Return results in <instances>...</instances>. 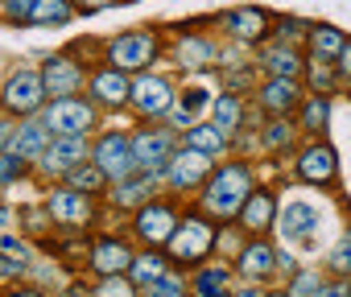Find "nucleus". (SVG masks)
I'll return each mask as SVG.
<instances>
[{
	"instance_id": "nucleus-50",
	"label": "nucleus",
	"mask_w": 351,
	"mask_h": 297,
	"mask_svg": "<svg viewBox=\"0 0 351 297\" xmlns=\"http://www.w3.org/2000/svg\"><path fill=\"white\" fill-rule=\"evenodd\" d=\"M265 297H285V293H265Z\"/></svg>"
},
{
	"instance_id": "nucleus-25",
	"label": "nucleus",
	"mask_w": 351,
	"mask_h": 297,
	"mask_svg": "<svg viewBox=\"0 0 351 297\" xmlns=\"http://www.w3.org/2000/svg\"><path fill=\"white\" fill-rule=\"evenodd\" d=\"M223 128H215V124H195V128H186V148H195V153H207V157H219L223 153Z\"/></svg>"
},
{
	"instance_id": "nucleus-31",
	"label": "nucleus",
	"mask_w": 351,
	"mask_h": 297,
	"mask_svg": "<svg viewBox=\"0 0 351 297\" xmlns=\"http://www.w3.org/2000/svg\"><path fill=\"white\" fill-rule=\"evenodd\" d=\"M178 62H182V66H211V62H215V46H211V42H199V38H191V42H186V50L178 54Z\"/></svg>"
},
{
	"instance_id": "nucleus-17",
	"label": "nucleus",
	"mask_w": 351,
	"mask_h": 297,
	"mask_svg": "<svg viewBox=\"0 0 351 297\" xmlns=\"http://www.w3.org/2000/svg\"><path fill=\"white\" fill-rule=\"evenodd\" d=\"M46 144H50V128L42 120H25L17 132H13V144H9V153H17L21 162H38L46 153Z\"/></svg>"
},
{
	"instance_id": "nucleus-32",
	"label": "nucleus",
	"mask_w": 351,
	"mask_h": 297,
	"mask_svg": "<svg viewBox=\"0 0 351 297\" xmlns=\"http://www.w3.org/2000/svg\"><path fill=\"white\" fill-rule=\"evenodd\" d=\"M211 112H215V128H223V132H232V128L240 124V99H236V95L215 99V103H211Z\"/></svg>"
},
{
	"instance_id": "nucleus-23",
	"label": "nucleus",
	"mask_w": 351,
	"mask_h": 297,
	"mask_svg": "<svg viewBox=\"0 0 351 297\" xmlns=\"http://www.w3.org/2000/svg\"><path fill=\"white\" fill-rule=\"evenodd\" d=\"M261 103H265L269 112L285 116V112L298 103V83H293V79H269V83L261 87Z\"/></svg>"
},
{
	"instance_id": "nucleus-20",
	"label": "nucleus",
	"mask_w": 351,
	"mask_h": 297,
	"mask_svg": "<svg viewBox=\"0 0 351 297\" xmlns=\"http://www.w3.org/2000/svg\"><path fill=\"white\" fill-rule=\"evenodd\" d=\"M277 268V248L273 244H248L244 252H240V276H248V281H261V276H269Z\"/></svg>"
},
{
	"instance_id": "nucleus-44",
	"label": "nucleus",
	"mask_w": 351,
	"mask_h": 297,
	"mask_svg": "<svg viewBox=\"0 0 351 297\" xmlns=\"http://www.w3.org/2000/svg\"><path fill=\"white\" fill-rule=\"evenodd\" d=\"M25 268V260H13V256H0V276H17Z\"/></svg>"
},
{
	"instance_id": "nucleus-13",
	"label": "nucleus",
	"mask_w": 351,
	"mask_h": 297,
	"mask_svg": "<svg viewBox=\"0 0 351 297\" xmlns=\"http://www.w3.org/2000/svg\"><path fill=\"white\" fill-rule=\"evenodd\" d=\"M42 83H46V95H50V99H66V95H75V91H79L83 70H79V62H71V58L54 54V58H46V62H42Z\"/></svg>"
},
{
	"instance_id": "nucleus-9",
	"label": "nucleus",
	"mask_w": 351,
	"mask_h": 297,
	"mask_svg": "<svg viewBox=\"0 0 351 297\" xmlns=\"http://www.w3.org/2000/svg\"><path fill=\"white\" fill-rule=\"evenodd\" d=\"M87 157H91V148H87L83 136H58V140L46 144V153L38 157V166L46 174H71V170L87 166Z\"/></svg>"
},
{
	"instance_id": "nucleus-3",
	"label": "nucleus",
	"mask_w": 351,
	"mask_h": 297,
	"mask_svg": "<svg viewBox=\"0 0 351 297\" xmlns=\"http://www.w3.org/2000/svg\"><path fill=\"white\" fill-rule=\"evenodd\" d=\"M42 124L50 128V136H87V132L99 124V116H95V107H91L87 99L66 95V99H54V103L46 107Z\"/></svg>"
},
{
	"instance_id": "nucleus-37",
	"label": "nucleus",
	"mask_w": 351,
	"mask_h": 297,
	"mask_svg": "<svg viewBox=\"0 0 351 297\" xmlns=\"http://www.w3.org/2000/svg\"><path fill=\"white\" fill-rule=\"evenodd\" d=\"M38 0H5V21H17V25H29V13H34Z\"/></svg>"
},
{
	"instance_id": "nucleus-48",
	"label": "nucleus",
	"mask_w": 351,
	"mask_h": 297,
	"mask_svg": "<svg viewBox=\"0 0 351 297\" xmlns=\"http://www.w3.org/2000/svg\"><path fill=\"white\" fill-rule=\"evenodd\" d=\"M240 297H265V293H261V289H248V293H240Z\"/></svg>"
},
{
	"instance_id": "nucleus-49",
	"label": "nucleus",
	"mask_w": 351,
	"mask_h": 297,
	"mask_svg": "<svg viewBox=\"0 0 351 297\" xmlns=\"http://www.w3.org/2000/svg\"><path fill=\"white\" fill-rule=\"evenodd\" d=\"M5 223H9V211H5V207H0V227H5Z\"/></svg>"
},
{
	"instance_id": "nucleus-36",
	"label": "nucleus",
	"mask_w": 351,
	"mask_h": 297,
	"mask_svg": "<svg viewBox=\"0 0 351 297\" xmlns=\"http://www.w3.org/2000/svg\"><path fill=\"white\" fill-rule=\"evenodd\" d=\"M141 289H145V297H165V293H182V281L173 276V272H161L157 281H149Z\"/></svg>"
},
{
	"instance_id": "nucleus-11",
	"label": "nucleus",
	"mask_w": 351,
	"mask_h": 297,
	"mask_svg": "<svg viewBox=\"0 0 351 297\" xmlns=\"http://www.w3.org/2000/svg\"><path fill=\"white\" fill-rule=\"evenodd\" d=\"M173 231H178V211H173V203H145L136 211V235L145 244H169Z\"/></svg>"
},
{
	"instance_id": "nucleus-35",
	"label": "nucleus",
	"mask_w": 351,
	"mask_h": 297,
	"mask_svg": "<svg viewBox=\"0 0 351 297\" xmlns=\"http://www.w3.org/2000/svg\"><path fill=\"white\" fill-rule=\"evenodd\" d=\"M302 124L306 128H314V132H322L326 128V103L314 95V99H306V107H302Z\"/></svg>"
},
{
	"instance_id": "nucleus-5",
	"label": "nucleus",
	"mask_w": 351,
	"mask_h": 297,
	"mask_svg": "<svg viewBox=\"0 0 351 297\" xmlns=\"http://www.w3.org/2000/svg\"><path fill=\"white\" fill-rule=\"evenodd\" d=\"M173 153H178V140H173V132H165V128H149V132L132 136V166L141 174H153V178L165 174Z\"/></svg>"
},
{
	"instance_id": "nucleus-7",
	"label": "nucleus",
	"mask_w": 351,
	"mask_h": 297,
	"mask_svg": "<svg viewBox=\"0 0 351 297\" xmlns=\"http://www.w3.org/2000/svg\"><path fill=\"white\" fill-rule=\"evenodd\" d=\"M153 58H157V38L145 29H132V34H120L108 42V62L116 70H145Z\"/></svg>"
},
{
	"instance_id": "nucleus-27",
	"label": "nucleus",
	"mask_w": 351,
	"mask_h": 297,
	"mask_svg": "<svg viewBox=\"0 0 351 297\" xmlns=\"http://www.w3.org/2000/svg\"><path fill=\"white\" fill-rule=\"evenodd\" d=\"M273 211H277V203H273L269 190L248 194V203H244V227H248V231H265V227L273 223Z\"/></svg>"
},
{
	"instance_id": "nucleus-41",
	"label": "nucleus",
	"mask_w": 351,
	"mask_h": 297,
	"mask_svg": "<svg viewBox=\"0 0 351 297\" xmlns=\"http://www.w3.org/2000/svg\"><path fill=\"white\" fill-rule=\"evenodd\" d=\"M95 297H132V285L120 281V276H108V281L95 289Z\"/></svg>"
},
{
	"instance_id": "nucleus-12",
	"label": "nucleus",
	"mask_w": 351,
	"mask_h": 297,
	"mask_svg": "<svg viewBox=\"0 0 351 297\" xmlns=\"http://www.w3.org/2000/svg\"><path fill=\"white\" fill-rule=\"evenodd\" d=\"M128 99L136 103L141 116H165V112L173 107V87H169V79H161V75H141V79L132 83V95H128Z\"/></svg>"
},
{
	"instance_id": "nucleus-4",
	"label": "nucleus",
	"mask_w": 351,
	"mask_h": 297,
	"mask_svg": "<svg viewBox=\"0 0 351 297\" xmlns=\"http://www.w3.org/2000/svg\"><path fill=\"white\" fill-rule=\"evenodd\" d=\"M42 103H46L42 70L21 66V70H13V75L5 79V91H0V107H9V112H17V116H34V112H42Z\"/></svg>"
},
{
	"instance_id": "nucleus-26",
	"label": "nucleus",
	"mask_w": 351,
	"mask_h": 297,
	"mask_svg": "<svg viewBox=\"0 0 351 297\" xmlns=\"http://www.w3.org/2000/svg\"><path fill=\"white\" fill-rule=\"evenodd\" d=\"M153 186H157V178L153 174H141V178H124V182H116V203L120 207H145L149 203V194H153Z\"/></svg>"
},
{
	"instance_id": "nucleus-38",
	"label": "nucleus",
	"mask_w": 351,
	"mask_h": 297,
	"mask_svg": "<svg viewBox=\"0 0 351 297\" xmlns=\"http://www.w3.org/2000/svg\"><path fill=\"white\" fill-rule=\"evenodd\" d=\"M289 140H293V128L277 116V120L265 128V144H269V148H277V144H289Z\"/></svg>"
},
{
	"instance_id": "nucleus-34",
	"label": "nucleus",
	"mask_w": 351,
	"mask_h": 297,
	"mask_svg": "<svg viewBox=\"0 0 351 297\" xmlns=\"http://www.w3.org/2000/svg\"><path fill=\"white\" fill-rule=\"evenodd\" d=\"M318 293H322V276H314V272H298L285 297H318Z\"/></svg>"
},
{
	"instance_id": "nucleus-24",
	"label": "nucleus",
	"mask_w": 351,
	"mask_h": 297,
	"mask_svg": "<svg viewBox=\"0 0 351 297\" xmlns=\"http://www.w3.org/2000/svg\"><path fill=\"white\" fill-rule=\"evenodd\" d=\"M195 293H199V297H232V268H228V264L199 268V276H195Z\"/></svg>"
},
{
	"instance_id": "nucleus-45",
	"label": "nucleus",
	"mask_w": 351,
	"mask_h": 297,
	"mask_svg": "<svg viewBox=\"0 0 351 297\" xmlns=\"http://www.w3.org/2000/svg\"><path fill=\"white\" fill-rule=\"evenodd\" d=\"M339 75L343 79H351V42L343 46V54H339Z\"/></svg>"
},
{
	"instance_id": "nucleus-6",
	"label": "nucleus",
	"mask_w": 351,
	"mask_h": 297,
	"mask_svg": "<svg viewBox=\"0 0 351 297\" xmlns=\"http://www.w3.org/2000/svg\"><path fill=\"white\" fill-rule=\"evenodd\" d=\"M91 166H99L104 178L124 182V178L136 170V166H132V136H124V132H104V136L95 140V148H91Z\"/></svg>"
},
{
	"instance_id": "nucleus-30",
	"label": "nucleus",
	"mask_w": 351,
	"mask_h": 297,
	"mask_svg": "<svg viewBox=\"0 0 351 297\" xmlns=\"http://www.w3.org/2000/svg\"><path fill=\"white\" fill-rule=\"evenodd\" d=\"M66 182H71V190H79V194L91 198V194H104V182H108V178H104L99 166H79V170L66 174Z\"/></svg>"
},
{
	"instance_id": "nucleus-10",
	"label": "nucleus",
	"mask_w": 351,
	"mask_h": 297,
	"mask_svg": "<svg viewBox=\"0 0 351 297\" xmlns=\"http://www.w3.org/2000/svg\"><path fill=\"white\" fill-rule=\"evenodd\" d=\"M211 162H215V157H207V153L178 148V153L169 157V166H165V178H169L173 190H191V186H199V182L211 178Z\"/></svg>"
},
{
	"instance_id": "nucleus-40",
	"label": "nucleus",
	"mask_w": 351,
	"mask_h": 297,
	"mask_svg": "<svg viewBox=\"0 0 351 297\" xmlns=\"http://www.w3.org/2000/svg\"><path fill=\"white\" fill-rule=\"evenodd\" d=\"M25 166H29V162H21L17 153H0V182H5V178H21Z\"/></svg>"
},
{
	"instance_id": "nucleus-15",
	"label": "nucleus",
	"mask_w": 351,
	"mask_h": 297,
	"mask_svg": "<svg viewBox=\"0 0 351 297\" xmlns=\"http://www.w3.org/2000/svg\"><path fill=\"white\" fill-rule=\"evenodd\" d=\"M46 211H50V219H58V223H66V227H79V223H87L91 219V207H87V194H79V190H50L46 194Z\"/></svg>"
},
{
	"instance_id": "nucleus-29",
	"label": "nucleus",
	"mask_w": 351,
	"mask_h": 297,
	"mask_svg": "<svg viewBox=\"0 0 351 297\" xmlns=\"http://www.w3.org/2000/svg\"><path fill=\"white\" fill-rule=\"evenodd\" d=\"M265 70L273 79H298L302 75V58L289 46H273V50H265Z\"/></svg>"
},
{
	"instance_id": "nucleus-47",
	"label": "nucleus",
	"mask_w": 351,
	"mask_h": 297,
	"mask_svg": "<svg viewBox=\"0 0 351 297\" xmlns=\"http://www.w3.org/2000/svg\"><path fill=\"white\" fill-rule=\"evenodd\" d=\"M5 297H42V293H38V289H9Z\"/></svg>"
},
{
	"instance_id": "nucleus-2",
	"label": "nucleus",
	"mask_w": 351,
	"mask_h": 297,
	"mask_svg": "<svg viewBox=\"0 0 351 297\" xmlns=\"http://www.w3.org/2000/svg\"><path fill=\"white\" fill-rule=\"evenodd\" d=\"M169 260H178V264H199L211 248H215V227H211V219H203V215H186V219H178V231L169 235Z\"/></svg>"
},
{
	"instance_id": "nucleus-42",
	"label": "nucleus",
	"mask_w": 351,
	"mask_h": 297,
	"mask_svg": "<svg viewBox=\"0 0 351 297\" xmlns=\"http://www.w3.org/2000/svg\"><path fill=\"white\" fill-rule=\"evenodd\" d=\"M0 256H13V260H25V244L13 240V235H0Z\"/></svg>"
},
{
	"instance_id": "nucleus-46",
	"label": "nucleus",
	"mask_w": 351,
	"mask_h": 297,
	"mask_svg": "<svg viewBox=\"0 0 351 297\" xmlns=\"http://www.w3.org/2000/svg\"><path fill=\"white\" fill-rule=\"evenodd\" d=\"M79 9H108V5H120V0H75Z\"/></svg>"
},
{
	"instance_id": "nucleus-1",
	"label": "nucleus",
	"mask_w": 351,
	"mask_h": 297,
	"mask_svg": "<svg viewBox=\"0 0 351 297\" xmlns=\"http://www.w3.org/2000/svg\"><path fill=\"white\" fill-rule=\"evenodd\" d=\"M252 194V174L248 166H223L211 174L207 190H203V211L211 219H236V211H244Z\"/></svg>"
},
{
	"instance_id": "nucleus-16",
	"label": "nucleus",
	"mask_w": 351,
	"mask_h": 297,
	"mask_svg": "<svg viewBox=\"0 0 351 297\" xmlns=\"http://www.w3.org/2000/svg\"><path fill=\"white\" fill-rule=\"evenodd\" d=\"M87 87H91V95H95L99 103H108V107H120V103H128V95H132V83H128L124 70H116V66L95 70Z\"/></svg>"
},
{
	"instance_id": "nucleus-43",
	"label": "nucleus",
	"mask_w": 351,
	"mask_h": 297,
	"mask_svg": "<svg viewBox=\"0 0 351 297\" xmlns=\"http://www.w3.org/2000/svg\"><path fill=\"white\" fill-rule=\"evenodd\" d=\"M318 297H351V285L347 281H330V285H322Z\"/></svg>"
},
{
	"instance_id": "nucleus-8",
	"label": "nucleus",
	"mask_w": 351,
	"mask_h": 297,
	"mask_svg": "<svg viewBox=\"0 0 351 297\" xmlns=\"http://www.w3.org/2000/svg\"><path fill=\"white\" fill-rule=\"evenodd\" d=\"M211 83L215 79H195V83H186L178 91V99H173V107H169V124L173 128H195L199 116L211 112Z\"/></svg>"
},
{
	"instance_id": "nucleus-19",
	"label": "nucleus",
	"mask_w": 351,
	"mask_h": 297,
	"mask_svg": "<svg viewBox=\"0 0 351 297\" xmlns=\"http://www.w3.org/2000/svg\"><path fill=\"white\" fill-rule=\"evenodd\" d=\"M91 264H95L99 276H116V272L132 268V252H128L120 240H99V244L91 248Z\"/></svg>"
},
{
	"instance_id": "nucleus-22",
	"label": "nucleus",
	"mask_w": 351,
	"mask_h": 297,
	"mask_svg": "<svg viewBox=\"0 0 351 297\" xmlns=\"http://www.w3.org/2000/svg\"><path fill=\"white\" fill-rule=\"evenodd\" d=\"M347 38L330 25H310V50H314V62H339Z\"/></svg>"
},
{
	"instance_id": "nucleus-21",
	"label": "nucleus",
	"mask_w": 351,
	"mask_h": 297,
	"mask_svg": "<svg viewBox=\"0 0 351 297\" xmlns=\"http://www.w3.org/2000/svg\"><path fill=\"white\" fill-rule=\"evenodd\" d=\"M223 25H228L236 38H244V42H261L265 29H269V17H265L261 9H236V13L223 17Z\"/></svg>"
},
{
	"instance_id": "nucleus-28",
	"label": "nucleus",
	"mask_w": 351,
	"mask_h": 297,
	"mask_svg": "<svg viewBox=\"0 0 351 297\" xmlns=\"http://www.w3.org/2000/svg\"><path fill=\"white\" fill-rule=\"evenodd\" d=\"M75 17V0H38L29 25H66Z\"/></svg>"
},
{
	"instance_id": "nucleus-18",
	"label": "nucleus",
	"mask_w": 351,
	"mask_h": 297,
	"mask_svg": "<svg viewBox=\"0 0 351 297\" xmlns=\"http://www.w3.org/2000/svg\"><path fill=\"white\" fill-rule=\"evenodd\" d=\"M277 227H281V235H285L289 244H310V235H314V227H318V211L306 207V203H289Z\"/></svg>"
},
{
	"instance_id": "nucleus-33",
	"label": "nucleus",
	"mask_w": 351,
	"mask_h": 297,
	"mask_svg": "<svg viewBox=\"0 0 351 297\" xmlns=\"http://www.w3.org/2000/svg\"><path fill=\"white\" fill-rule=\"evenodd\" d=\"M165 272V260L161 256H132V276H136V285H149V281H157Z\"/></svg>"
},
{
	"instance_id": "nucleus-51",
	"label": "nucleus",
	"mask_w": 351,
	"mask_h": 297,
	"mask_svg": "<svg viewBox=\"0 0 351 297\" xmlns=\"http://www.w3.org/2000/svg\"><path fill=\"white\" fill-rule=\"evenodd\" d=\"M165 297H182V293H165Z\"/></svg>"
},
{
	"instance_id": "nucleus-14",
	"label": "nucleus",
	"mask_w": 351,
	"mask_h": 297,
	"mask_svg": "<svg viewBox=\"0 0 351 297\" xmlns=\"http://www.w3.org/2000/svg\"><path fill=\"white\" fill-rule=\"evenodd\" d=\"M335 170H339V157H335V148L330 144H310L302 148V157H298V174L314 186H330L335 182Z\"/></svg>"
},
{
	"instance_id": "nucleus-39",
	"label": "nucleus",
	"mask_w": 351,
	"mask_h": 297,
	"mask_svg": "<svg viewBox=\"0 0 351 297\" xmlns=\"http://www.w3.org/2000/svg\"><path fill=\"white\" fill-rule=\"evenodd\" d=\"M330 268H335V272H351V231L335 244V252H330Z\"/></svg>"
}]
</instances>
